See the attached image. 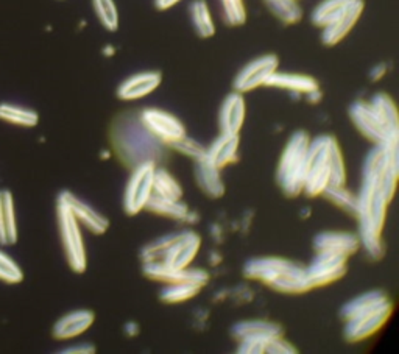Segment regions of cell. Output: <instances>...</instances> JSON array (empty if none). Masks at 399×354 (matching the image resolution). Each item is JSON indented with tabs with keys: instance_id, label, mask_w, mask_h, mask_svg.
<instances>
[{
	"instance_id": "obj_1",
	"label": "cell",
	"mask_w": 399,
	"mask_h": 354,
	"mask_svg": "<svg viewBox=\"0 0 399 354\" xmlns=\"http://www.w3.org/2000/svg\"><path fill=\"white\" fill-rule=\"evenodd\" d=\"M110 144L111 153L129 170L144 163L159 164L170 150L145 127L139 111L115 115L110 127Z\"/></svg>"
},
{
	"instance_id": "obj_2",
	"label": "cell",
	"mask_w": 399,
	"mask_h": 354,
	"mask_svg": "<svg viewBox=\"0 0 399 354\" xmlns=\"http://www.w3.org/2000/svg\"><path fill=\"white\" fill-rule=\"evenodd\" d=\"M346 182L345 156L337 137L332 134L310 137L303 195L309 198L322 197L328 187L346 186Z\"/></svg>"
},
{
	"instance_id": "obj_3",
	"label": "cell",
	"mask_w": 399,
	"mask_h": 354,
	"mask_svg": "<svg viewBox=\"0 0 399 354\" xmlns=\"http://www.w3.org/2000/svg\"><path fill=\"white\" fill-rule=\"evenodd\" d=\"M243 277L284 295H303L310 291L306 265L281 256L248 259L243 265Z\"/></svg>"
},
{
	"instance_id": "obj_4",
	"label": "cell",
	"mask_w": 399,
	"mask_h": 354,
	"mask_svg": "<svg viewBox=\"0 0 399 354\" xmlns=\"http://www.w3.org/2000/svg\"><path fill=\"white\" fill-rule=\"evenodd\" d=\"M310 137L306 129H296L281 151L274 177L282 195L287 198H298L303 195Z\"/></svg>"
},
{
	"instance_id": "obj_5",
	"label": "cell",
	"mask_w": 399,
	"mask_h": 354,
	"mask_svg": "<svg viewBox=\"0 0 399 354\" xmlns=\"http://www.w3.org/2000/svg\"><path fill=\"white\" fill-rule=\"evenodd\" d=\"M231 336L237 342L239 354H265L267 345L273 339L286 336L279 323L265 319L241 320L233 324Z\"/></svg>"
},
{
	"instance_id": "obj_6",
	"label": "cell",
	"mask_w": 399,
	"mask_h": 354,
	"mask_svg": "<svg viewBox=\"0 0 399 354\" xmlns=\"http://www.w3.org/2000/svg\"><path fill=\"white\" fill-rule=\"evenodd\" d=\"M58 227H60V234L63 241V248L66 253V259L70 269L75 273H84L88 267V255H86V247L82 234L80 223L70 213V209L58 201Z\"/></svg>"
},
{
	"instance_id": "obj_7",
	"label": "cell",
	"mask_w": 399,
	"mask_h": 354,
	"mask_svg": "<svg viewBox=\"0 0 399 354\" xmlns=\"http://www.w3.org/2000/svg\"><path fill=\"white\" fill-rule=\"evenodd\" d=\"M393 315V303L391 300L384 301L382 305L372 308L360 312L357 315L351 317V319L345 320L343 327V337L346 342L350 343H359L365 342L368 339L376 336Z\"/></svg>"
},
{
	"instance_id": "obj_8",
	"label": "cell",
	"mask_w": 399,
	"mask_h": 354,
	"mask_svg": "<svg viewBox=\"0 0 399 354\" xmlns=\"http://www.w3.org/2000/svg\"><path fill=\"white\" fill-rule=\"evenodd\" d=\"M158 164L144 163L132 169L125 191H123V213L129 217L145 211L153 194V175Z\"/></svg>"
},
{
	"instance_id": "obj_9",
	"label": "cell",
	"mask_w": 399,
	"mask_h": 354,
	"mask_svg": "<svg viewBox=\"0 0 399 354\" xmlns=\"http://www.w3.org/2000/svg\"><path fill=\"white\" fill-rule=\"evenodd\" d=\"M348 264H350V258L346 256L314 251V258L306 264V277L310 291L326 287L342 279L348 272Z\"/></svg>"
},
{
	"instance_id": "obj_10",
	"label": "cell",
	"mask_w": 399,
	"mask_h": 354,
	"mask_svg": "<svg viewBox=\"0 0 399 354\" xmlns=\"http://www.w3.org/2000/svg\"><path fill=\"white\" fill-rule=\"evenodd\" d=\"M141 119L151 134L161 141L164 146H170L187 136V128L175 114L159 110V108H145L139 111Z\"/></svg>"
},
{
	"instance_id": "obj_11",
	"label": "cell",
	"mask_w": 399,
	"mask_h": 354,
	"mask_svg": "<svg viewBox=\"0 0 399 354\" xmlns=\"http://www.w3.org/2000/svg\"><path fill=\"white\" fill-rule=\"evenodd\" d=\"M348 115H350L357 133L372 144L399 142L391 139L388 136L386 127H384L381 119L377 118V114L374 113L368 100H355V102H353L350 110H348Z\"/></svg>"
},
{
	"instance_id": "obj_12",
	"label": "cell",
	"mask_w": 399,
	"mask_h": 354,
	"mask_svg": "<svg viewBox=\"0 0 399 354\" xmlns=\"http://www.w3.org/2000/svg\"><path fill=\"white\" fill-rule=\"evenodd\" d=\"M279 68V58L274 53H267L258 56L255 60L241 69L234 78V91L237 92H251L260 86H265L274 72Z\"/></svg>"
},
{
	"instance_id": "obj_13",
	"label": "cell",
	"mask_w": 399,
	"mask_h": 354,
	"mask_svg": "<svg viewBox=\"0 0 399 354\" xmlns=\"http://www.w3.org/2000/svg\"><path fill=\"white\" fill-rule=\"evenodd\" d=\"M201 248V237L192 229L179 231L177 233L175 241L170 244V247L164 253L163 259L159 263L170 267V269H187L195 261V258Z\"/></svg>"
},
{
	"instance_id": "obj_14",
	"label": "cell",
	"mask_w": 399,
	"mask_h": 354,
	"mask_svg": "<svg viewBox=\"0 0 399 354\" xmlns=\"http://www.w3.org/2000/svg\"><path fill=\"white\" fill-rule=\"evenodd\" d=\"M142 272L145 277L151 281L161 284L169 283H179V281H192V283H198L201 286H208L211 274L205 269H195V267H187V269H170V267L164 265L159 261H150L142 263Z\"/></svg>"
},
{
	"instance_id": "obj_15",
	"label": "cell",
	"mask_w": 399,
	"mask_h": 354,
	"mask_svg": "<svg viewBox=\"0 0 399 354\" xmlns=\"http://www.w3.org/2000/svg\"><path fill=\"white\" fill-rule=\"evenodd\" d=\"M58 201L66 205L70 213L74 214V217L80 223V227H84L88 231H91L92 234L101 236L105 234L108 228H110V219L105 217L103 214L99 213L96 208H92L91 205L86 203L82 198H78L77 195H74L69 191H63L58 197Z\"/></svg>"
},
{
	"instance_id": "obj_16",
	"label": "cell",
	"mask_w": 399,
	"mask_h": 354,
	"mask_svg": "<svg viewBox=\"0 0 399 354\" xmlns=\"http://www.w3.org/2000/svg\"><path fill=\"white\" fill-rule=\"evenodd\" d=\"M365 10L364 0H353L346 11L338 19L334 20L328 27L322 28V42L326 47H334L342 42L348 34L353 32L355 24L359 23Z\"/></svg>"
},
{
	"instance_id": "obj_17",
	"label": "cell",
	"mask_w": 399,
	"mask_h": 354,
	"mask_svg": "<svg viewBox=\"0 0 399 354\" xmlns=\"http://www.w3.org/2000/svg\"><path fill=\"white\" fill-rule=\"evenodd\" d=\"M312 248L351 258L360 250V244L357 234L348 231H322L312 241Z\"/></svg>"
},
{
	"instance_id": "obj_18",
	"label": "cell",
	"mask_w": 399,
	"mask_h": 354,
	"mask_svg": "<svg viewBox=\"0 0 399 354\" xmlns=\"http://www.w3.org/2000/svg\"><path fill=\"white\" fill-rule=\"evenodd\" d=\"M163 82V74L158 70L139 72L128 77L118 88V97L123 102H134L153 94Z\"/></svg>"
},
{
	"instance_id": "obj_19",
	"label": "cell",
	"mask_w": 399,
	"mask_h": 354,
	"mask_svg": "<svg viewBox=\"0 0 399 354\" xmlns=\"http://www.w3.org/2000/svg\"><path fill=\"white\" fill-rule=\"evenodd\" d=\"M245 94L233 91L224 97L219 113L220 133L241 134L246 119Z\"/></svg>"
},
{
	"instance_id": "obj_20",
	"label": "cell",
	"mask_w": 399,
	"mask_h": 354,
	"mask_svg": "<svg viewBox=\"0 0 399 354\" xmlns=\"http://www.w3.org/2000/svg\"><path fill=\"white\" fill-rule=\"evenodd\" d=\"M194 178L198 189L211 200L222 198L227 192V184L222 177V170L206 160V156L194 161Z\"/></svg>"
},
{
	"instance_id": "obj_21",
	"label": "cell",
	"mask_w": 399,
	"mask_h": 354,
	"mask_svg": "<svg viewBox=\"0 0 399 354\" xmlns=\"http://www.w3.org/2000/svg\"><path fill=\"white\" fill-rule=\"evenodd\" d=\"M241 148V134L220 133L206 147V160L214 164L217 169H227L228 165L236 164Z\"/></svg>"
},
{
	"instance_id": "obj_22",
	"label": "cell",
	"mask_w": 399,
	"mask_h": 354,
	"mask_svg": "<svg viewBox=\"0 0 399 354\" xmlns=\"http://www.w3.org/2000/svg\"><path fill=\"white\" fill-rule=\"evenodd\" d=\"M267 88H274L281 91H287L293 96H306L308 92H312L320 88V83L317 78L306 74H296V72H279L268 78L265 83Z\"/></svg>"
},
{
	"instance_id": "obj_23",
	"label": "cell",
	"mask_w": 399,
	"mask_h": 354,
	"mask_svg": "<svg viewBox=\"0 0 399 354\" xmlns=\"http://www.w3.org/2000/svg\"><path fill=\"white\" fill-rule=\"evenodd\" d=\"M94 322H96V314L89 309H80L69 312L55 323L53 327V337L60 339V341H68V339H74L84 334Z\"/></svg>"
},
{
	"instance_id": "obj_24",
	"label": "cell",
	"mask_w": 399,
	"mask_h": 354,
	"mask_svg": "<svg viewBox=\"0 0 399 354\" xmlns=\"http://www.w3.org/2000/svg\"><path fill=\"white\" fill-rule=\"evenodd\" d=\"M368 102L386 127L388 136L391 139L399 141V113L395 100L387 92H376Z\"/></svg>"
},
{
	"instance_id": "obj_25",
	"label": "cell",
	"mask_w": 399,
	"mask_h": 354,
	"mask_svg": "<svg viewBox=\"0 0 399 354\" xmlns=\"http://www.w3.org/2000/svg\"><path fill=\"white\" fill-rule=\"evenodd\" d=\"M145 211L161 215V217L165 219L177 220L179 223L192 222V214H194V211H191V208H189V205L184 203L183 200L161 198L156 197L153 194H151L148 203L145 206Z\"/></svg>"
},
{
	"instance_id": "obj_26",
	"label": "cell",
	"mask_w": 399,
	"mask_h": 354,
	"mask_svg": "<svg viewBox=\"0 0 399 354\" xmlns=\"http://www.w3.org/2000/svg\"><path fill=\"white\" fill-rule=\"evenodd\" d=\"M387 300H390L387 292L381 291V289H374V291H368V292L360 293V295H357V297H354L353 300L345 303L342 309H340V319L345 322L348 319H351V317H354V315H357L360 312H365V310H368V309L382 305V303L387 301Z\"/></svg>"
},
{
	"instance_id": "obj_27",
	"label": "cell",
	"mask_w": 399,
	"mask_h": 354,
	"mask_svg": "<svg viewBox=\"0 0 399 354\" xmlns=\"http://www.w3.org/2000/svg\"><path fill=\"white\" fill-rule=\"evenodd\" d=\"M18 241L13 197L10 191H0V244L13 245Z\"/></svg>"
},
{
	"instance_id": "obj_28",
	"label": "cell",
	"mask_w": 399,
	"mask_h": 354,
	"mask_svg": "<svg viewBox=\"0 0 399 354\" xmlns=\"http://www.w3.org/2000/svg\"><path fill=\"white\" fill-rule=\"evenodd\" d=\"M205 289L198 283H192V281H179V283H169L164 284L161 292H159V300L165 305H181V303L191 301L192 298Z\"/></svg>"
},
{
	"instance_id": "obj_29",
	"label": "cell",
	"mask_w": 399,
	"mask_h": 354,
	"mask_svg": "<svg viewBox=\"0 0 399 354\" xmlns=\"http://www.w3.org/2000/svg\"><path fill=\"white\" fill-rule=\"evenodd\" d=\"M189 14H191L195 33L203 39L213 38L215 34V24L211 8H209L206 0H194V2L189 5Z\"/></svg>"
},
{
	"instance_id": "obj_30",
	"label": "cell",
	"mask_w": 399,
	"mask_h": 354,
	"mask_svg": "<svg viewBox=\"0 0 399 354\" xmlns=\"http://www.w3.org/2000/svg\"><path fill=\"white\" fill-rule=\"evenodd\" d=\"M351 4L353 0H322L310 14L312 24L322 30L342 16Z\"/></svg>"
},
{
	"instance_id": "obj_31",
	"label": "cell",
	"mask_w": 399,
	"mask_h": 354,
	"mask_svg": "<svg viewBox=\"0 0 399 354\" xmlns=\"http://www.w3.org/2000/svg\"><path fill=\"white\" fill-rule=\"evenodd\" d=\"M153 195L169 200H183V186L172 173L161 165H156L153 175Z\"/></svg>"
},
{
	"instance_id": "obj_32",
	"label": "cell",
	"mask_w": 399,
	"mask_h": 354,
	"mask_svg": "<svg viewBox=\"0 0 399 354\" xmlns=\"http://www.w3.org/2000/svg\"><path fill=\"white\" fill-rule=\"evenodd\" d=\"M274 18L286 25H295L303 19V6L298 0H264Z\"/></svg>"
},
{
	"instance_id": "obj_33",
	"label": "cell",
	"mask_w": 399,
	"mask_h": 354,
	"mask_svg": "<svg viewBox=\"0 0 399 354\" xmlns=\"http://www.w3.org/2000/svg\"><path fill=\"white\" fill-rule=\"evenodd\" d=\"M322 197L324 200H328L332 206H336L342 213L354 215V217H355V209H357V197H355V194L348 189L346 186L328 187V189L323 192Z\"/></svg>"
},
{
	"instance_id": "obj_34",
	"label": "cell",
	"mask_w": 399,
	"mask_h": 354,
	"mask_svg": "<svg viewBox=\"0 0 399 354\" xmlns=\"http://www.w3.org/2000/svg\"><path fill=\"white\" fill-rule=\"evenodd\" d=\"M94 11H96L100 24L108 32H115L119 28V10L114 0H92Z\"/></svg>"
},
{
	"instance_id": "obj_35",
	"label": "cell",
	"mask_w": 399,
	"mask_h": 354,
	"mask_svg": "<svg viewBox=\"0 0 399 354\" xmlns=\"http://www.w3.org/2000/svg\"><path fill=\"white\" fill-rule=\"evenodd\" d=\"M222 14L224 23L229 27H241L246 23V6L245 0H220Z\"/></svg>"
},
{
	"instance_id": "obj_36",
	"label": "cell",
	"mask_w": 399,
	"mask_h": 354,
	"mask_svg": "<svg viewBox=\"0 0 399 354\" xmlns=\"http://www.w3.org/2000/svg\"><path fill=\"white\" fill-rule=\"evenodd\" d=\"M0 119L11 124L34 127L38 124V114L30 110H23V108L11 106V105H0Z\"/></svg>"
},
{
	"instance_id": "obj_37",
	"label": "cell",
	"mask_w": 399,
	"mask_h": 354,
	"mask_svg": "<svg viewBox=\"0 0 399 354\" xmlns=\"http://www.w3.org/2000/svg\"><path fill=\"white\" fill-rule=\"evenodd\" d=\"M170 150L178 151L179 155H183L192 161H197L206 155V147L198 141L192 139L191 136H184L183 139L173 144V146H170Z\"/></svg>"
},
{
	"instance_id": "obj_38",
	"label": "cell",
	"mask_w": 399,
	"mask_h": 354,
	"mask_svg": "<svg viewBox=\"0 0 399 354\" xmlns=\"http://www.w3.org/2000/svg\"><path fill=\"white\" fill-rule=\"evenodd\" d=\"M24 278L23 270L19 269L16 263L11 261V259L0 253V279L6 281V283H20Z\"/></svg>"
},
{
	"instance_id": "obj_39",
	"label": "cell",
	"mask_w": 399,
	"mask_h": 354,
	"mask_svg": "<svg viewBox=\"0 0 399 354\" xmlns=\"http://www.w3.org/2000/svg\"><path fill=\"white\" fill-rule=\"evenodd\" d=\"M296 353H298L296 346L292 342H289L286 336H279L277 339H273L265 348V354H296Z\"/></svg>"
},
{
	"instance_id": "obj_40",
	"label": "cell",
	"mask_w": 399,
	"mask_h": 354,
	"mask_svg": "<svg viewBox=\"0 0 399 354\" xmlns=\"http://www.w3.org/2000/svg\"><path fill=\"white\" fill-rule=\"evenodd\" d=\"M387 75V64L386 63H379L369 72V80L372 82H379L382 80L384 77Z\"/></svg>"
},
{
	"instance_id": "obj_41",
	"label": "cell",
	"mask_w": 399,
	"mask_h": 354,
	"mask_svg": "<svg viewBox=\"0 0 399 354\" xmlns=\"http://www.w3.org/2000/svg\"><path fill=\"white\" fill-rule=\"evenodd\" d=\"M63 353H70V354H74V353H82V354H88V353H96V346L94 345H88V343H84V345H77V346H70V348L68 350H64Z\"/></svg>"
},
{
	"instance_id": "obj_42",
	"label": "cell",
	"mask_w": 399,
	"mask_h": 354,
	"mask_svg": "<svg viewBox=\"0 0 399 354\" xmlns=\"http://www.w3.org/2000/svg\"><path fill=\"white\" fill-rule=\"evenodd\" d=\"M306 100H308V103H312V105H317V103H320L322 100H323V92H322V89L318 88V89H315V91H312V92H308L306 96Z\"/></svg>"
},
{
	"instance_id": "obj_43",
	"label": "cell",
	"mask_w": 399,
	"mask_h": 354,
	"mask_svg": "<svg viewBox=\"0 0 399 354\" xmlns=\"http://www.w3.org/2000/svg\"><path fill=\"white\" fill-rule=\"evenodd\" d=\"M123 331H125V334L128 337H136V336H139V323H136V322H128L125 323V327H123Z\"/></svg>"
},
{
	"instance_id": "obj_44",
	"label": "cell",
	"mask_w": 399,
	"mask_h": 354,
	"mask_svg": "<svg viewBox=\"0 0 399 354\" xmlns=\"http://www.w3.org/2000/svg\"><path fill=\"white\" fill-rule=\"evenodd\" d=\"M179 2H181V0H156V8L161 10V11H165V10L172 8V6H175Z\"/></svg>"
},
{
	"instance_id": "obj_45",
	"label": "cell",
	"mask_w": 399,
	"mask_h": 354,
	"mask_svg": "<svg viewBox=\"0 0 399 354\" xmlns=\"http://www.w3.org/2000/svg\"><path fill=\"white\" fill-rule=\"evenodd\" d=\"M298 2H300V0H298Z\"/></svg>"
}]
</instances>
